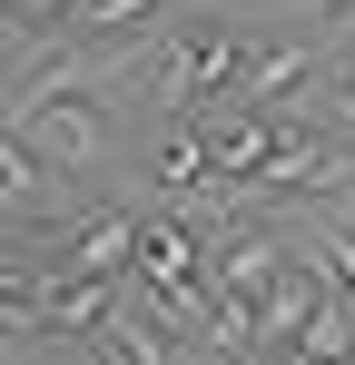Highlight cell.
<instances>
[{"mask_svg": "<svg viewBox=\"0 0 355 365\" xmlns=\"http://www.w3.org/2000/svg\"><path fill=\"white\" fill-rule=\"evenodd\" d=\"M99 365H138V356H128V346H109V336H99Z\"/></svg>", "mask_w": 355, "mask_h": 365, "instance_id": "obj_7", "label": "cell"}, {"mask_svg": "<svg viewBox=\"0 0 355 365\" xmlns=\"http://www.w3.org/2000/svg\"><path fill=\"white\" fill-rule=\"evenodd\" d=\"M109 326H118V287L109 277L50 267V287H40V346H99Z\"/></svg>", "mask_w": 355, "mask_h": 365, "instance_id": "obj_1", "label": "cell"}, {"mask_svg": "<svg viewBox=\"0 0 355 365\" xmlns=\"http://www.w3.org/2000/svg\"><path fill=\"white\" fill-rule=\"evenodd\" d=\"M277 365H306V356H277Z\"/></svg>", "mask_w": 355, "mask_h": 365, "instance_id": "obj_8", "label": "cell"}, {"mask_svg": "<svg viewBox=\"0 0 355 365\" xmlns=\"http://www.w3.org/2000/svg\"><path fill=\"white\" fill-rule=\"evenodd\" d=\"M50 178H59L50 148H30L20 128H0V207H10L20 227H50V217H40V207H50Z\"/></svg>", "mask_w": 355, "mask_h": 365, "instance_id": "obj_4", "label": "cell"}, {"mask_svg": "<svg viewBox=\"0 0 355 365\" xmlns=\"http://www.w3.org/2000/svg\"><path fill=\"white\" fill-rule=\"evenodd\" d=\"M217 267V247L197 237L178 207H158L148 227H138V267H128V287H187V277H207Z\"/></svg>", "mask_w": 355, "mask_h": 365, "instance_id": "obj_2", "label": "cell"}, {"mask_svg": "<svg viewBox=\"0 0 355 365\" xmlns=\"http://www.w3.org/2000/svg\"><path fill=\"white\" fill-rule=\"evenodd\" d=\"M148 178H158V197H207L217 187V158H207V128L197 119H158V138H148Z\"/></svg>", "mask_w": 355, "mask_h": 365, "instance_id": "obj_3", "label": "cell"}, {"mask_svg": "<svg viewBox=\"0 0 355 365\" xmlns=\"http://www.w3.org/2000/svg\"><path fill=\"white\" fill-rule=\"evenodd\" d=\"M306 10H316V30H346L355 20V0H306Z\"/></svg>", "mask_w": 355, "mask_h": 365, "instance_id": "obj_6", "label": "cell"}, {"mask_svg": "<svg viewBox=\"0 0 355 365\" xmlns=\"http://www.w3.org/2000/svg\"><path fill=\"white\" fill-rule=\"evenodd\" d=\"M168 0H89L79 10V40H118V30H158Z\"/></svg>", "mask_w": 355, "mask_h": 365, "instance_id": "obj_5", "label": "cell"}]
</instances>
